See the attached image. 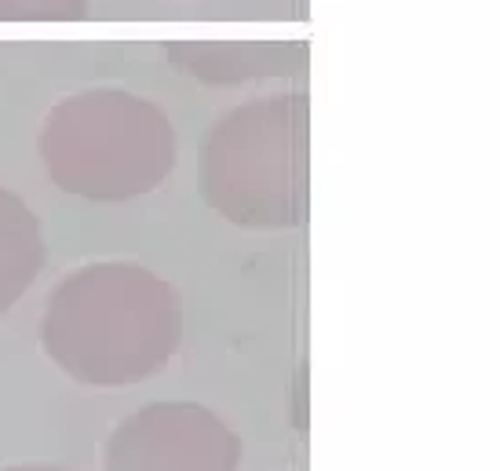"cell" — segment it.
<instances>
[{"instance_id": "3957f363", "label": "cell", "mask_w": 500, "mask_h": 471, "mask_svg": "<svg viewBox=\"0 0 500 471\" xmlns=\"http://www.w3.org/2000/svg\"><path fill=\"white\" fill-rule=\"evenodd\" d=\"M303 103L260 99L227 113L201 143V194L237 226H293L303 219Z\"/></svg>"}, {"instance_id": "8992f818", "label": "cell", "mask_w": 500, "mask_h": 471, "mask_svg": "<svg viewBox=\"0 0 500 471\" xmlns=\"http://www.w3.org/2000/svg\"><path fill=\"white\" fill-rule=\"evenodd\" d=\"M88 0H0V22H73L84 19Z\"/></svg>"}, {"instance_id": "277c9868", "label": "cell", "mask_w": 500, "mask_h": 471, "mask_svg": "<svg viewBox=\"0 0 500 471\" xmlns=\"http://www.w3.org/2000/svg\"><path fill=\"white\" fill-rule=\"evenodd\" d=\"M234 431L201 405H147L110 435L106 471H234Z\"/></svg>"}, {"instance_id": "6da1fadb", "label": "cell", "mask_w": 500, "mask_h": 471, "mask_svg": "<svg viewBox=\"0 0 500 471\" xmlns=\"http://www.w3.org/2000/svg\"><path fill=\"white\" fill-rule=\"evenodd\" d=\"M179 344V307L157 274L99 263L62 278L44 314V347L95 387L147 380Z\"/></svg>"}, {"instance_id": "7a4b0ae2", "label": "cell", "mask_w": 500, "mask_h": 471, "mask_svg": "<svg viewBox=\"0 0 500 471\" xmlns=\"http://www.w3.org/2000/svg\"><path fill=\"white\" fill-rule=\"evenodd\" d=\"M52 180L88 201H128L154 190L172 168V124L154 103L128 92H80L44 124Z\"/></svg>"}, {"instance_id": "5b68a950", "label": "cell", "mask_w": 500, "mask_h": 471, "mask_svg": "<svg viewBox=\"0 0 500 471\" xmlns=\"http://www.w3.org/2000/svg\"><path fill=\"white\" fill-rule=\"evenodd\" d=\"M44 267L41 223L11 190H0V311L22 296Z\"/></svg>"}, {"instance_id": "52a82bcc", "label": "cell", "mask_w": 500, "mask_h": 471, "mask_svg": "<svg viewBox=\"0 0 500 471\" xmlns=\"http://www.w3.org/2000/svg\"><path fill=\"white\" fill-rule=\"evenodd\" d=\"M8 471H59V468H44V464H22V468H8Z\"/></svg>"}]
</instances>
